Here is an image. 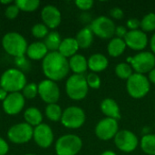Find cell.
Wrapping results in <instances>:
<instances>
[{"label": "cell", "instance_id": "obj_7", "mask_svg": "<svg viewBox=\"0 0 155 155\" xmlns=\"http://www.w3.org/2000/svg\"><path fill=\"white\" fill-rule=\"evenodd\" d=\"M127 61L137 74H144L155 68V55L152 52H140L134 57H128Z\"/></svg>", "mask_w": 155, "mask_h": 155}, {"label": "cell", "instance_id": "obj_30", "mask_svg": "<svg viewBox=\"0 0 155 155\" xmlns=\"http://www.w3.org/2000/svg\"><path fill=\"white\" fill-rule=\"evenodd\" d=\"M133 74V68L128 63H120L115 67V74L121 79L128 80Z\"/></svg>", "mask_w": 155, "mask_h": 155}, {"label": "cell", "instance_id": "obj_23", "mask_svg": "<svg viewBox=\"0 0 155 155\" xmlns=\"http://www.w3.org/2000/svg\"><path fill=\"white\" fill-rule=\"evenodd\" d=\"M24 118L26 124L32 127H36L43 122V114L36 107H29L24 113Z\"/></svg>", "mask_w": 155, "mask_h": 155}, {"label": "cell", "instance_id": "obj_11", "mask_svg": "<svg viewBox=\"0 0 155 155\" xmlns=\"http://www.w3.org/2000/svg\"><path fill=\"white\" fill-rule=\"evenodd\" d=\"M114 139L116 147L124 153L134 152L139 144L137 136L130 130L119 131Z\"/></svg>", "mask_w": 155, "mask_h": 155}, {"label": "cell", "instance_id": "obj_18", "mask_svg": "<svg viewBox=\"0 0 155 155\" xmlns=\"http://www.w3.org/2000/svg\"><path fill=\"white\" fill-rule=\"evenodd\" d=\"M101 111L107 118H112L117 121L121 118L120 107L118 104L112 98H106L102 101Z\"/></svg>", "mask_w": 155, "mask_h": 155}, {"label": "cell", "instance_id": "obj_39", "mask_svg": "<svg viewBox=\"0 0 155 155\" xmlns=\"http://www.w3.org/2000/svg\"><path fill=\"white\" fill-rule=\"evenodd\" d=\"M127 33H128V30L126 29L125 26H124V25H119V26H116L114 35H115L116 37H118V38L124 39V37L126 36Z\"/></svg>", "mask_w": 155, "mask_h": 155}, {"label": "cell", "instance_id": "obj_19", "mask_svg": "<svg viewBox=\"0 0 155 155\" xmlns=\"http://www.w3.org/2000/svg\"><path fill=\"white\" fill-rule=\"evenodd\" d=\"M48 54V49L43 42H34L30 44L26 50V56L31 60L39 61L44 59Z\"/></svg>", "mask_w": 155, "mask_h": 155}, {"label": "cell", "instance_id": "obj_34", "mask_svg": "<svg viewBox=\"0 0 155 155\" xmlns=\"http://www.w3.org/2000/svg\"><path fill=\"white\" fill-rule=\"evenodd\" d=\"M86 82L89 88L92 89H98L101 86V78L95 73H90L86 76Z\"/></svg>", "mask_w": 155, "mask_h": 155}, {"label": "cell", "instance_id": "obj_22", "mask_svg": "<svg viewBox=\"0 0 155 155\" xmlns=\"http://www.w3.org/2000/svg\"><path fill=\"white\" fill-rule=\"evenodd\" d=\"M68 62L70 70H72L74 74H84V73H85L88 69V61L82 54H74L69 59Z\"/></svg>", "mask_w": 155, "mask_h": 155}, {"label": "cell", "instance_id": "obj_16", "mask_svg": "<svg viewBox=\"0 0 155 155\" xmlns=\"http://www.w3.org/2000/svg\"><path fill=\"white\" fill-rule=\"evenodd\" d=\"M124 40L126 44V46L135 51H142L148 45V37L146 34L139 29L128 31Z\"/></svg>", "mask_w": 155, "mask_h": 155}, {"label": "cell", "instance_id": "obj_1", "mask_svg": "<svg viewBox=\"0 0 155 155\" xmlns=\"http://www.w3.org/2000/svg\"><path fill=\"white\" fill-rule=\"evenodd\" d=\"M42 69L48 80L58 82L63 80L70 71L67 58L63 56L58 51L49 52L43 59Z\"/></svg>", "mask_w": 155, "mask_h": 155}, {"label": "cell", "instance_id": "obj_9", "mask_svg": "<svg viewBox=\"0 0 155 155\" xmlns=\"http://www.w3.org/2000/svg\"><path fill=\"white\" fill-rule=\"evenodd\" d=\"M84 122L85 114L78 106H69L63 112L61 123L66 128L78 129L84 125Z\"/></svg>", "mask_w": 155, "mask_h": 155}, {"label": "cell", "instance_id": "obj_6", "mask_svg": "<svg viewBox=\"0 0 155 155\" xmlns=\"http://www.w3.org/2000/svg\"><path fill=\"white\" fill-rule=\"evenodd\" d=\"M83 147L81 138L75 134H65L58 138L55 143L57 155H76Z\"/></svg>", "mask_w": 155, "mask_h": 155}, {"label": "cell", "instance_id": "obj_8", "mask_svg": "<svg viewBox=\"0 0 155 155\" xmlns=\"http://www.w3.org/2000/svg\"><path fill=\"white\" fill-rule=\"evenodd\" d=\"M34 128L26 123H19L11 126L7 131L8 140L15 144H23L33 139Z\"/></svg>", "mask_w": 155, "mask_h": 155}, {"label": "cell", "instance_id": "obj_2", "mask_svg": "<svg viewBox=\"0 0 155 155\" xmlns=\"http://www.w3.org/2000/svg\"><path fill=\"white\" fill-rule=\"evenodd\" d=\"M26 76L22 70L9 68L0 77V86L8 94L20 93L26 85Z\"/></svg>", "mask_w": 155, "mask_h": 155}, {"label": "cell", "instance_id": "obj_45", "mask_svg": "<svg viewBox=\"0 0 155 155\" xmlns=\"http://www.w3.org/2000/svg\"><path fill=\"white\" fill-rule=\"evenodd\" d=\"M101 155H117L114 152H113V151H105V152H104Z\"/></svg>", "mask_w": 155, "mask_h": 155}, {"label": "cell", "instance_id": "obj_43", "mask_svg": "<svg viewBox=\"0 0 155 155\" xmlns=\"http://www.w3.org/2000/svg\"><path fill=\"white\" fill-rule=\"evenodd\" d=\"M7 95H8V93L5 90H4L3 88H0V101L3 102L6 98Z\"/></svg>", "mask_w": 155, "mask_h": 155}, {"label": "cell", "instance_id": "obj_17", "mask_svg": "<svg viewBox=\"0 0 155 155\" xmlns=\"http://www.w3.org/2000/svg\"><path fill=\"white\" fill-rule=\"evenodd\" d=\"M41 18L44 22V25H45L50 29H54L61 24L62 15L59 9L53 5H47L43 7L41 11Z\"/></svg>", "mask_w": 155, "mask_h": 155}, {"label": "cell", "instance_id": "obj_3", "mask_svg": "<svg viewBox=\"0 0 155 155\" xmlns=\"http://www.w3.org/2000/svg\"><path fill=\"white\" fill-rule=\"evenodd\" d=\"M2 46L6 54L16 58L25 54L28 45L25 38L21 34L9 32L3 36Z\"/></svg>", "mask_w": 155, "mask_h": 155}, {"label": "cell", "instance_id": "obj_44", "mask_svg": "<svg viewBox=\"0 0 155 155\" xmlns=\"http://www.w3.org/2000/svg\"><path fill=\"white\" fill-rule=\"evenodd\" d=\"M149 81L155 84V68L149 73Z\"/></svg>", "mask_w": 155, "mask_h": 155}, {"label": "cell", "instance_id": "obj_13", "mask_svg": "<svg viewBox=\"0 0 155 155\" xmlns=\"http://www.w3.org/2000/svg\"><path fill=\"white\" fill-rule=\"evenodd\" d=\"M119 132L118 121L112 118H104L95 126V135L103 141H109Z\"/></svg>", "mask_w": 155, "mask_h": 155}, {"label": "cell", "instance_id": "obj_12", "mask_svg": "<svg viewBox=\"0 0 155 155\" xmlns=\"http://www.w3.org/2000/svg\"><path fill=\"white\" fill-rule=\"evenodd\" d=\"M38 94L47 104H56L60 98V89L55 82L46 79L39 83Z\"/></svg>", "mask_w": 155, "mask_h": 155}, {"label": "cell", "instance_id": "obj_42", "mask_svg": "<svg viewBox=\"0 0 155 155\" xmlns=\"http://www.w3.org/2000/svg\"><path fill=\"white\" fill-rule=\"evenodd\" d=\"M150 47H151L152 53L155 55V34H153V35L152 36L150 40Z\"/></svg>", "mask_w": 155, "mask_h": 155}, {"label": "cell", "instance_id": "obj_38", "mask_svg": "<svg viewBox=\"0 0 155 155\" xmlns=\"http://www.w3.org/2000/svg\"><path fill=\"white\" fill-rule=\"evenodd\" d=\"M127 28L130 29V31L133 30H138L141 27V21L137 18H130L127 21Z\"/></svg>", "mask_w": 155, "mask_h": 155}, {"label": "cell", "instance_id": "obj_15", "mask_svg": "<svg viewBox=\"0 0 155 155\" xmlns=\"http://www.w3.org/2000/svg\"><path fill=\"white\" fill-rule=\"evenodd\" d=\"M33 139L41 148H49L54 142V133L52 128L46 124H41L34 128Z\"/></svg>", "mask_w": 155, "mask_h": 155}, {"label": "cell", "instance_id": "obj_21", "mask_svg": "<svg viewBox=\"0 0 155 155\" xmlns=\"http://www.w3.org/2000/svg\"><path fill=\"white\" fill-rule=\"evenodd\" d=\"M88 61V68L93 73H99L105 70L109 64L108 59L102 54H94L90 56Z\"/></svg>", "mask_w": 155, "mask_h": 155}, {"label": "cell", "instance_id": "obj_32", "mask_svg": "<svg viewBox=\"0 0 155 155\" xmlns=\"http://www.w3.org/2000/svg\"><path fill=\"white\" fill-rule=\"evenodd\" d=\"M48 27L44 25V23H39V24H35L33 27H32V35L33 36H35V38H45L47 36V35L49 34L48 31Z\"/></svg>", "mask_w": 155, "mask_h": 155}, {"label": "cell", "instance_id": "obj_20", "mask_svg": "<svg viewBox=\"0 0 155 155\" xmlns=\"http://www.w3.org/2000/svg\"><path fill=\"white\" fill-rule=\"evenodd\" d=\"M78 49L79 45L77 44L76 39L73 37H67L62 40L58 52L65 58H71L72 56L76 54Z\"/></svg>", "mask_w": 155, "mask_h": 155}, {"label": "cell", "instance_id": "obj_27", "mask_svg": "<svg viewBox=\"0 0 155 155\" xmlns=\"http://www.w3.org/2000/svg\"><path fill=\"white\" fill-rule=\"evenodd\" d=\"M141 148L146 154L155 155V134H145L141 140Z\"/></svg>", "mask_w": 155, "mask_h": 155}, {"label": "cell", "instance_id": "obj_40", "mask_svg": "<svg viewBox=\"0 0 155 155\" xmlns=\"http://www.w3.org/2000/svg\"><path fill=\"white\" fill-rule=\"evenodd\" d=\"M110 15L114 19H122L124 15V11L120 7H114L110 10Z\"/></svg>", "mask_w": 155, "mask_h": 155}, {"label": "cell", "instance_id": "obj_37", "mask_svg": "<svg viewBox=\"0 0 155 155\" xmlns=\"http://www.w3.org/2000/svg\"><path fill=\"white\" fill-rule=\"evenodd\" d=\"M15 64L17 65L18 68H21V69H24V70H27L28 69L27 67H29V62L26 60L25 55L15 58Z\"/></svg>", "mask_w": 155, "mask_h": 155}, {"label": "cell", "instance_id": "obj_24", "mask_svg": "<svg viewBox=\"0 0 155 155\" xmlns=\"http://www.w3.org/2000/svg\"><path fill=\"white\" fill-rule=\"evenodd\" d=\"M75 39L79 45V48L86 49L91 46L94 41V33L90 27H84L77 33Z\"/></svg>", "mask_w": 155, "mask_h": 155}, {"label": "cell", "instance_id": "obj_28", "mask_svg": "<svg viewBox=\"0 0 155 155\" xmlns=\"http://www.w3.org/2000/svg\"><path fill=\"white\" fill-rule=\"evenodd\" d=\"M62 114H63V111H62V108L60 107V105H58L57 104H47V106L45 108V115L48 120H50L52 122L61 121Z\"/></svg>", "mask_w": 155, "mask_h": 155}, {"label": "cell", "instance_id": "obj_31", "mask_svg": "<svg viewBox=\"0 0 155 155\" xmlns=\"http://www.w3.org/2000/svg\"><path fill=\"white\" fill-rule=\"evenodd\" d=\"M141 28L144 33L155 31V13H149L143 17L141 20Z\"/></svg>", "mask_w": 155, "mask_h": 155}, {"label": "cell", "instance_id": "obj_47", "mask_svg": "<svg viewBox=\"0 0 155 155\" xmlns=\"http://www.w3.org/2000/svg\"><path fill=\"white\" fill-rule=\"evenodd\" d=\"M25 155H35V154H32V153H28V154H25Z\"/></svg>", "mask_w": 155, "mask_h": 155}, {"label": "cell", "instance_id": "obj_14", "mask_svg": "<svg viewBox=\"0 0 155 155\" xmlns=\"http://www.w3.org/2000/svg\"><path fill=\"white\" fill-rule=\"evenodd\" d=\"M25 104V98L21 93L8 94L6 98L3 101L2 106L4 112L8 115H16L24 109Z\"/></svg>", "mask_w": 155, "mask_h": 155}, {"label": "cell", "instance_id": "obj_25", "mask_svg": "<svg viewBox=\"0 0 155 155\" xmlns=\"http://www.w3.org/2000/svg\"><path fill=\"white\" fill-rule=\"evenodd\" d=\"M126 48V44L124 39L114 37L109 42L107 45V51L110 56L112 57H118L124 54Z\"/></svg>", "mask_w": 155, "mask_h": 155}, {"label": "cell", "instance_id": "obj_41", "mask_svg": "<svg viewBox=\"0 0 155 155\" xmlns=\"http://www.w3.org/2000/svg\"><path fill=\"white\" fill-rule=\"evenodd\" d=\"M9 151V146L6 141L0 136V155H5Z\"/></svg>", "mask_w": 155, "mask_h": 155}, {"label": "cell", "instance_id": "obj_10", "mask_svg": "<svg viewBox=\"0 0 155 155\" xmlns=\"http://www.w3.org/2000/svg\"><path fill=\"white\" fill-rule=\"evenodd\" d=\"M93 31L94 35H97L102 39H110L114 35L115 25L113 20L107 16H98L92 21L89 26Z\"/></svg>", "mask_w": 155, "mask_h": 155}, {"label": "cell", "instance_id": "obj_4", "mask_svg": "<svg viewBox=\"0 0 155 155\" xmlns=\"http://www.w3.org/2000/svg\"><path fill=\"white\" fill-rule=\"evenodd\" d=\"M88 84L84 74H73L65 83V92L69 98L75 101L83 100L88 94Z\"/></svg>", "mask_w": 155, "mask_h": 155}, {"label": "cell", "instance_id": "obj_26", "mask_svg": "<svg viewBox=\"0 0 155 155\" xmlns=\"http://www.w3.org/2000/svg\"><path fill=\"white\" fill-rule=\"evenodd\" d=\"M61 42H62V40H61L60 34L56 31H52L45 38L44 44L45 45L48 51L57 52L59 49V46L61 45Z\"/></svg>", "mask_w": 155, "mask_h": 155}, {"label": "cell", "instance_id": "obj_46", "mask_svg": "<svg viewBox=\"0 0 155 155\" xmlns=\"http://www.w3.org/2000/svg\"><path fill=\"white\" fill-rule=\"evenodd\" d=\"M0 3L1 4H3V5H11V4H13L14 2L12 1V0H6V1H0Z\"/></svg>", "mask_w": 155, "mask_h": 155}, {"label": "cell", "instance_id": "obj_29", "mask_svg": "<svg viewBox=\"0 0 155 155\" xmlns=\"http://www.w3.org/2000/svg\"><path fill=\"white\" fill-rule=\"evenodd\" d=\"M19 10L24 12H33L40 5L39 0H16L14 2Z\"/></svg>", "mask_w": 155, "mask_h": 155}, {"label": "cell", "instance_id": "obj_36", "mask_svg": "<svg viewBox=\"0 0 155 155\" xmlns=\"http://www.w3.org/2000/svg\"><path fill=\"white\" fill-rule=\"evenodd\" d=\"M74 4L79 9H81L83 11H86L93 7L94 1L93 0H76L74 2Z\"/></svg>", "mask_w": 155, "mask_h": 155}, {"label": "cell", "instance_id": "obj_35", "mask_svg": "<svg viewBox=\"0 0 155 155\" xmlns=\"http://www.w3.org/2000/svg\"><path fill=\"white\" fill-rule=\"evenodd\" d=\"M19 12H20L19 8L16 6L15 3H13L6 6L5 11V15L8 19H15V17H17Z\"/></svg>", "mask_w": 155, "mask_h": 155}, {"label": "cell", "instance_id": "obj_33", "mask_svg": "<svg viewBox=\"0 0 155 155\" xmlns=\"http://www.w3.org/2000/svg\"><path fill=\"white\" fill-rule=\"evenodd\" d=\"M22 94L26 99H34L38 94V85L35 83L27 84L22 90Z\"/></svg>", "mask_w": 155, "mask_h": 155}, {"label": "cell", "instance_id": "obj_48", "mask_svg": "<svg viewBox=\"0 0 155 155\" xmlns=\"http://www.w3.org/2000/svg\"><path fill=\"white\" fill-rule=\"evenodd\" d=\"M0 88H1V86H0Z\"/></svg>", "mask_w": 155, "mask_h": 155}, {"label": "cell", "instance_id": "obj_5", "mask_svg": "<svg viewBox=\"0 0 155 155\" xmlns=\"http://www.w3.org/2000/svg\"><path fill=\"white\" fill-rule=\"evenodd\" d=\"M126 89L131 97L134 99L143 98L150 91V81L144 74L134 73L127 80Z\"/></svg>", "mask_w": 155, "mask_h": 155}]
</instances>
